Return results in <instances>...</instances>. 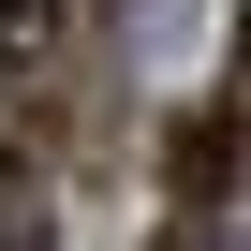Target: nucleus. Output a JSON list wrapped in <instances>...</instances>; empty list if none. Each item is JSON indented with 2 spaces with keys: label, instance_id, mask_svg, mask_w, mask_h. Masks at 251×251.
<instances>
[{
  "label": "nucleus",
  "instance_id": "obj_3",
  "mask_svg": "<svg viewBox=\"0 0 251 251\" xmlns=\"http://www.w3.org/2000/svg\"><path fill=\"white\" fill-rule=\"evenodd\" d=\"M74 45V0H0V89H45Z\"/></svg>",
  "mask_w": 251,
  "mask_h": 251
},
{
  "label": "nucleus",
  "instance_id": "obj_4",
  "mask_svg": "<svg viewBox=\"0 0 251 251\" xmlns=\"http://www.w3.org/2000/svg\"><path fill=\"white\" fill-rule=\"evenodd\" d=\"M148 251H222V222H163V236H148Z\"/></svg>",
  "mask_w": 251,
  "mask_h": 251
},
{
  "label": "nucleus",
  "instance_id": "obj_1",
  "mask_svg": "<svg viewBox=\"0 0 251 251\" xmlns=\"http://www.w3.org/2000/svg\"><path fill=\"white\" fill-rule=\"evenodd\" d=\"M59 236V148H45V103L0 89V251H45Z\"/></svg>",
  "mask_w": 251,
  "mask_h": 251
},
{
  "label": "nucleus",
  "instance_id": "obj_2",
  "mask_svg": "<svg viewBox=\"0 0 251 251\" xmlns=\"http://www.w3.org/2000/svg\"><path fill=\"white\" fill-rule=\"evenodd\" d=\"M163 192H177V222H222V207H236V103H222V89L177 103V133H163Z\"/></svg>",
  "mask_w": 251,
  "mask_h": 251
}]
</instances>
